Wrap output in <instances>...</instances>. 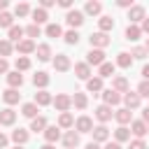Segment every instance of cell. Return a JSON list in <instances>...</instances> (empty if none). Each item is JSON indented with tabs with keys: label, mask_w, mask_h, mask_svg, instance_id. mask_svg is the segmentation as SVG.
I'll return each instance as SVG.
<instances>
[{
	"label": "cell",
	"mask_w": 149,
	"mask_h": 149,
	"mask_svg": "<svg viewBox=\"0 0 149 149\" xmlns=\"http://www.w3.org/2000/svg\"><path fill=\"white\" fill-rule=\"evenodd\" d=\"M91 135H93V142H95V144H100V142H107V140H109V130H107V126H105V123L93 126Z\"/></svg>",
	"instance_id": "cell-10"
},
{
	"label": "cell",
	"mask_w": 149,
	"mask_h": 149,
	"mask_svg": "<svg viewBox=\"0 0 149 149\" xmlns=\"http://www.w3.org/2000/svg\"><path fill=\"white\" fill-rule=\"evenodd\" d=\"M2 100H5V105H16V102L21 100V93H19L16 88H7V91L2 93Z\"/></svg>",
	"instance_id": "cell-26"
},
{
	"label": "cell",
	"mask_w": 149,
	"mask_h": 149,
	"mask_svg": "<svg viewBox=\"0 0 149 149\" xmlns=\"http://www.w3.org/2000/svg\"><path fill=\"white\" fill-rule=\"evenodd\" d=\"M44 128H47V119L44 116H35V119H30V130H35V133H44Z\"/></svg>",
	"instance_id": "cell-36"
},
{
	"label": "cell",
	"mask_w": 149,
	"mask_h": 149,
	"mask_svg": "<svg viewBox=\"0 0 149 149\" xmlns=\"http://www.w3.org/2000/svg\"><path fill=\"white\" fill-rule=\"evenodd\" d=\"M86 91H91V93H100V91H102V79H100V77H91V79H86Z\"/></svg>",
	"instance_id": "cell-34"
},
{
	"label": "cell",
	"mask_w": 149,
	"mask_h": 149,
	"mask_svg": "<svg viewBox=\"0 0 149 149\" xmlns=\"http://www.w3.org/2000/svg\"><path fill=\"white\" fill-rule=\"evenodd\" d=\"M37 112H40V107H37L35 102H26V105L21 107V114H23V116H28V119H35V116H37Z\"/></svg>",
	"instance_id": "cell-37"
},
{
	"label": "cell",
	"mask_w": 149,
	"mask_h": 149,
	"mask_svg": "<svg viewBox=\"0 0 149 149\" xmlns=\"http://www.w3.org/2000/svg\"><path fill=\"white\" fill-rule=\"evenodd\" d=\"M72 128H74L79 135H81V133H91V130H93V119H91V116H86V114H81V116L74 121V126H72Z\"/></svg>",
	"instance_id": "cell-5"
},
{
	"label": "cell",
	"mask_w": 149,
	"mask_h": 149,
	"mask_svg": "<svg viewBox=\"0 0 149 149\" xmlns=\"http://www.w3.org/2000/svg\"><path fill=\"white\" fill-rule=\"evenodd\" d=\"M74 77L77 79H91V68L86 65V63H74Z\"/></svg>",
	"instance_id": "cell-22"
},
{
	"label": "cell",
	"mask_w": 149,
	"mask_h": 149,
	"mask_svg": "<svg viewBox=\"0 0 149 149\" xmlns=\"http://www.w3.org/2000/svg\"><path fill=\"white\" fill-rule=\"evenodd\" d=\"M7 84H9V88H16V91H19V88L23 86V74L16 72V70H14V72H7Z\"/></svg>",
	"instance_id": "cell-21"
},
{
	"label": "cell",
	"mask_w": 149,
	"mask_h": 149,
	"mask_svg": "<svg viewBox=\"0 0 149 149\" xmlns=\"http://www.w3.org/2000/svg\"><path fill=\"white\" fill-rule=\"evenodd\" d=\"M105 149H121V144H119V142H107Z\"/></svg>",
	"instance_id": "cell-57"
},
{
	"label": "cell",
	"mask_w": 149,
	"mask_h": 149,
	"mask_svg": "<svg viewBox=\"0 0 149 149\" xmlns=\"http://www.w3.org/2000/svg\"><path fill=\"white\" fill-rule=\"evenodd\" d=\"M63 135H61V128L58 126H47L44 128V140H47V144H54V142H58Z\"/></svg>",
	"instance_id": "cell-15"
},
{
	"label": "cell",
	"mask_w": 149,
	"mask_h": 149,
	"mask_svg": "<svg viewBox=\"0 0 149 149\" xmlns=\"http://www.w3.org/2000/svg\"><path fill=\"white\" fill-rule=\"evenodd\" d=\"M7 144H9V137H7L5 133H0V149H5Z\"/></svg>",
	"instance_id": "cell-51"
},
{
	"label": "cell",
	"mask_w": 149,
	"mask_h": 149,
	"mask_svg": "<svg viewBox=\"0 0 149 149\" xmlns=\"http://www.w3.org/2000/svg\"><path fill=\"white\" fill-rule=\"evenodd\" d=\"M114 142H130V130L126 128V126H119L116 130H114Z\"/></svg>",
	"instance_id": "cell-29"
},
{
	"label": "cell",
	"mask_w": 149,
	"mask_h": 149,
	"mask_svg": "<svg viewBox=\"0 0 149 149\" xmlns=\"http://www.w3.org/2000/svg\"><path fill=\"white\" fill-rule=\"evenodd\" d=\"M114 119H116V123H119V126H128V123L133 121V112H130V109H126V107H121V109H116V112H114Z\"/></svg>",
	"instance_id": "cell-14"
},
{
	"label": "cell",
	"mask_w": 149,
	"mask_h": 149,
	"mask_svg": "<svg viewBox=\"0 0 149 149\" xmlns=\"http://www.w3.org/2000/svg\"><path fill=\"white\" fill-rule=\"evenodd\" d=\"M14 51V44L9 42V40H0V58H5V56H9Z\"/></svg>",
	"instance_id": "cell-42"
},
{
	"label": "cell",
	"mask_w": 149,
	"mask_h": 149,
	"mask_svg": "<svg viewBox=\"0 0 149 149\" xmlns=\"http://www.w3.org/2000/svg\"><path fill=\"white\" fill-rule=\"evenodd\" d=\"M28 14H30V5L28 2H19L14 7V16H28Z\"/></svg>",
	"instance_id": "cell-43"
},
{
	"label": "cell",
	"mask_w": 149,
	"mask_h": 149,
	"mask_svg": "<svg viewBox=\"0 0 149 149\" xmlns=\"http://www.w3.org/2000/svg\"><path fill=\"white\" fill-rule=\"evenodd\" d=\"M14 149H23V147H14Z\"/></svg>",
	"instance_id": "cell-62"
},
{
	"label": "cell",
	"mask_w": 149,
	"mask_h": 149,
	"mask_svg": "<svg viewBox=\"0 0 149 149\" xmlns=\"http://www.w3.org/2000/svg\"><path fill=\"white\" fill-rule=\"evenodd\" d=\"M140 30L149 35V19H147V16H144V21H142V26H140Z\"/></svg>",
	"instance_id": "cell-53"
},
{
	"label": "cell",
	"mask_w": 149,
	"mask_h": 149,
	"mask_svg": "<svg viewBox=\"0 0 149 149\" xmlns=\"http://www.w3.org/2000/svg\"><path fill=\"white\" fill-rule=\"evenodd\" d=\"M14 26V16L9 14V12H0V28H12Z\"/></svg>",
	"instance_id": "cell-41"
},
{
	"label": "cell",
	"mask_w": 149,
	"mask_h": 149,
	"mask_svg": "<svg viewBox=\"0 0 149 149\" xmlns=\"http://www.w3.org/2000/svg\"><path fill=\"white\" fill-rule=\"evenodd\" d=\"M23 35H26V33H23V28H21V26H12V28H9V33H7V40H9V42H21V40H23Z\"/></svg>",
	"instance_id": "cell-32"
},
{
	"label": "cell",
	"mask_w": 149,
	"mask_h": 149,
	"mask_svg": "<svg viewBox=\"0 0 149 149\" xmlns=\"http://www.w3.org/2000/svg\"><path fill=\"white\" fill-rule=\"evenodd\" d=\"M121 100H123L126 109H137V107H140V95H137V93H133V91L123 93V95H121Z\"/></svg>",
	"instance_id": "cell-13"
},
{
	"label": "cell",
	"mask_w": 149,
	"mask_h": 149,
	"mask_svg": "<svg viewBox=\"0 0 149 149\" xmlns=\"http://www.w3.org/2000/svg\"><path fill=\"white\" fill-rule=\"evenodd\" d=\"M98 28H100V33L114 30V19H112V16H100V19H98Z\"/></svg>",
	"instance_id": "cell-31"
},
{
	"label": "cell",
	"mask_w": 149,
	"mask_h": 149,
	"mask_svg": "<svg viewBox=\"0 0 149 149\" xmlns=\"http://www.w3.org/2000/svg\"><path fill=\"white\" fill-rule=\"evenodd\" d=\"M93 116H95L100 123H107V121L114 116V112H112V107H107V105H98L95 112H93Z\"/></svg>",
	"instance_id": "cell-11"
},
{
	"label": "cell",
	"mask_w": 149,
	"mask_h": 149,
	"mask_svg": "<svg viewBox=\"0 0 149 149\" xmlns=\"http://www.w3.org/2000/svg\"><path fill=\"white\" fill-rule=\"evenodd\" d=\"M14 49H16V51H19L21 56H28V54H33V51L37 49V44H35L33 40H28V37H26V40L16 42V47H14Z\"/></svg>",
	"instance_id": "cell-12"
},
{
	"label": "cell",
	"mask_w": 149,
	"mask_h": 149,
	"mask_svg": "<svg viewBox=\"0 0 149 149\" xmlns=\"http://www.w3.org/2000/svg\"><path fill=\"white\" fill-rule=\"evenodd\" d=\"M130 135H135V140H142L147 133H149V126L142 121V119H137V121H130Z\"/></svg>",
	"instance_id": "cell-6"
},
{
	"label": "cell",
	"mask_w": 149,
	"mask_h": 149,
	"mask_svg": "<svg viewBox=\"0 0 149 149\" xmlns=\"http://www.w3.org/2000/svg\"><path fill=\"white\" fill-rule=\"evenodd\" d=\"M58 112H68L70 107H72V95H68V93H58L56 98H54V102H51Z\"/></svg>",
	"instance_id": "cell-4"
},
{
	"label": "cell",
	"mask_w": 149,
	"mask_h": 149,
	"mask_svg": "<svg viewBox=\"0 0 149 149\" xmlns=\"http://www.w3.org/2000/svg\"><path fill=\"white\" fill-rule=\"evenodd\" d=\"M142 121L149 126V107H144V109H142Z\"/></svg>",
	"instance_id": "cell-55"
},
{
	"label": "cell",
	"mask_w": 149,
	"mask_h": 149,
	"mask_svg": "<svg viewBox=\"0 0 149 149\" xmlns=\"http://www.w3.org/2000/svg\"><path fill=\"white\" fill-rule=\"evenodd\" d=\"M61 140H63V147H65V149H74V147L79 144V133H77V130H68Z\"/></svg>",
	"instance_id": "cell-16"
},
{
	"label": "cell",
	"mask_w": 149,
	"mask_h": 149,
	"mask_svg": "<svg viewBox=\"0 0 149 149\" xmlns=\"http://www.w3.org/2000/svg\"><path fill=\"white\" fill-rule=\"evenodd\" d=\"M44 33H47V37H63V28L58 23H49L44 28Z\"/></svg>",
	"instance_id": "cell-39"
},
{
	"label": "cell",
	"mask_w": 149,
	"mask_h": 149,
	"mask_svg": "<svg viewBox=\"0 0 149 149\" xmlns=\"http://www.w3.org/2000/svg\"><path fill=\"white\" fill-rule=\"evenodd\" d=\"M14 121H16V112H14L12 107L0 109V126H12Z\"/></svg>",
	"instance_id": "cell-19"
},
{
	"label": "cell",
	"mask_w": 149,
	"mask_h": 149,
	"mask_svg": "<svg viewBox=\"0 0 149 149\" xmlns=\"http://www.w3.org/2000/svg\"><path fill=\"white\" fill-rule=\"evenodd\" d=\"M140 98H149V81H140V86H137V91H135Z\"/></svg>",
	"instance_id": "cell-46"
},
{
	"label": "cell",
	"mask_w": 149,
	"mask_h": 149,
	"mask_svg": "<svg viewBox=\"0 0 149 149\" xmlns=\"http://www.w3.org/2000/svg\"><path fill=\"white\" fill-rule=\"evenodd\" d=\"M54 5H56V0H42V2H40L42 9H49V7H54Z\"/></svg>",
	"instance_id": "cell-50"
},
{
	"label": "cell",
	"mask_w": 149,
	"mask_h": 149,
	"mask_svg": "<svg viewBox=\"0 0 149 149\" xmlns=\"http://www.w3.org/2000/svg\"><path fill=\"white\" fill-rule=\"evenodd\" d=\"M9 72V63H7V58H0V74H7Z\"/></svg>",
	"instance_id": "cell-49"
},
{
	"label": "cell",
	"mask_w": 149,
	"mask_h": 149,
	"mask_svg": "<svg viewBox=\"0 0 149 149\" xmlns=\"http://www.w3.org/2000/svg\"><path fill=\"white\" fill-rule=\"evenodd\" d=\"M84 63H86L88 68H91V65H98V68H100V65L105 63V51H102V49H91V51L86 54V61H84Z\"/></svg>",
	"instance_id": "cell-3"
},
{
	"label": "cell",
	"mask_w": 149,
	"mask_h": 149,
	"mask_svg": "<svg viewBox=\"0 0 149 149\" xmlns=\"http://www.w3.org/2000/svg\"><path fill=\"white\" fill-rule=\"evenodd\" d=\"M100 95H102V100H105L102 105H107V107H116V105L121 102V93H116V91H112V88H105Z\"/></svg>",
	"instance_id": "cell-9"
},
{
	"label": "cell",
	"mask_w": 149,
	"mask_h": 149,
	"mask_svg": "<svg viewBox=\"0 0 149 149\" xmlns=\"http://www.w3.org/2000/svg\"><path fill=\"white\" fill-rule=\"evenodd\" d=\"M70 68H72L70 56H68V54H56V58H54V70H58V72H68Z\"/></svg>",
	"instance_id": "cell-8"
},
{
	"label": "cell",
	"mask_w": 149,
	"mask_h": 149,
	"mask_svg": "<svg viewBox=\"0 0 149 149\" xmlns=\"http://www.w3.org/2000/svg\"><path fill=\"white\" fill-rule=\"evenodd\" d=\"M119 7H123V9H130V7H133V2H130V0H119Z\"/></svg>",
	"instance_id": "cell-54"
},
{
	"label": "cell",
	"mask_w": 149,
	"mask_h": 149,
	"mask_svg": "<svg viewBox=\"0 0 149 149\" xmlns=\"http://www.w3.org/2000/svg\"><path fill=\"white\" fill-rule=\"evenodd\" d=\"M65 21H68L70 30H74V28H79V26L84 23V12H79V9H70V12L65 14Z\"/></svg>",
	"instance_id": "cell-2"
},
{
	"label": "cell",
	"mask_w": 149,
	"mask_h": 149,
	"mask_svg": "<svg viewBox=\"0 0 149 149\" xmlns=\"http://www.w3.org/2000/svg\"><path fill=\"white\" fill-rule=\"evenodd\" d=\"M128 149H147V144H144V140H130Z\"/></svg>",
	"instance_id": "cell-48"
},
{
	"label": "cell",
	"mask_w": 149,
	"mask_h": 149,
	"mask_svg": "<svg viewBox=\"0 0 149 149\" xmlns=\"http://www.w3.org/2000/svg\"><path fill=\"white\" fill-rule=\"evenodd\" d=\"M63 40H65L68 44H77V42H79V33H77V30H68V33H63Z\"/></svg>",
	"instance_id": "cell-44"
},
{
	"label": "cell",
	"mask_w": 149,
	"mask_h": 149,
	"mask_svg": "<svg viewBox=\"0 0 149 149\" xmlns=\"http://www.w3.org/2000/svg\"><path fill=\"white\" fill-rule=\"evenodd\" d=\"M35 54H37V58H40L42 63H47V61L51 58V47H49V44H37Z\"/></svg>",
	"instance_id": "cell-33"
},
{
	"label": "cell",
	"mask_w": 149,
	"mask_h": 149,
	"mask_svg": "<svg viewBox=\"0 0 149 149\" xmlns=\"http://www.w3.org/2000/svg\"><path fill=\"white\" fill-rule=\"evenodd\" d=\"M30 16H33V23H35V26H40V23H47V21H49V14H47V9H42V7H35V9H30Z\"/></svg>",
	"instance_id": "cell-20"
},
{
	"label": "cell",
	"mask_w": 149,
	"mask_h": 149,
	"mask_svg": "<svg viewBox=\"0 0 149 149\" xmlns=\"http://www.w3.org/2000/svg\"><path fill=\"white\" fill-rule=\"evenodd\" d=\"M33 102H35L37 107H44V105H51V102H54V98H51V93H49V91H37Z\"/></svg>",
	"instance_id": "cell-24"
},
{
	"label": "cell",
	"mask_w": 149,
	"mask_h": 149,
	"mask_svg": "<svg viewBox=\"0 0 149 149\" xmlns=\"http://www.w3.org/2000/svg\"><path fill=\"white\" fill-rule=\"evenodd\" d=\"M74 126V116L70 114V112H61V116H58V128H72Z\"/></svg>",
	"instance_id": "cell-35"
},
{
	"label": "cell",
	"mask_w": 149,
	"mask_h": 149,
	"mask_svg": "<svg viewBox=\"0 0 149 149\" xmlns=\"http://www.w3.org/2000/svg\"><path fill=\"white\" fill-rule=\"evenodd\" d=\"M23 33L28 35V40H33V37H40V26H35V23H30L28 28H23Z\"/></svg>",
	"instance_id": "cell-45"
},
{
	"label": "cell",
	"mask_w": 149,
	"mask_h": 149,
	"mask_svg": "<svg viewBox=\"0 0 149 149\" xmlns=\"http://www.w3.org/2000/svg\"><path fill=\"white\" fill-rule=\"evenodd\" d=\"M116 68H123V70H128L130 65H133V56L128 54V51H121L119 56H116V63H114Z\"/></svg>",
	"instance_id": "cell-25"
},
{
	"label": "cell",
	"mask_w": 149,
	"mask_h": 149,
	"mask_svg": "<svg viewBox=\"0 0 149 149\" xmlns=\"http://www.w3.org/2000/svg\"><path fill=\"white\" fill-rule=\"evenodd\" d=\"M72 105H74L77 109H86V105H88L86 93H74V95H72Z\"/></svg>",
	"instance_id": "cell-38"
},
{
	"label": "cell",
	"mask_w": 149,
	"mask_h": 149,
	"mask_svg": "<svg viewBox=\"0 0 149 149\" xmlns=\"http://www.w3.org/2000/svg\"><path fill=\"white\" fill-rule=\"evenodd\" d=\"M142 37V30H140V26H133V23H128V28H126V40L128 42H137Z\"/></svg>",
	"instance_id": "cell-27"
},
{
	"label": "cell",
	"mask_w": 149,
	"mask_h": 149,
	"mask_svg": "<svg viewBox=\"0 0 149 149\" xmlns=\"http://www.w3.org/2000/svg\"><path fill=\"white\" fill-rule=\"evenodd\" d=\"M142 77H144V81H149V63L142 68Z\"/></svg>",
	"instance_id": "cell-56"
},
{
	"label": "cell",
	"mask_w": 149,
	"mask_h": 149,
	"mask_svg": "<svg viewBox=\"0 0 149 149\" xmlns=\"http://www.w3.org/2000/svg\"><path fill=\"white\" fill-rule=\"evenodd\" d=\"M7 5H9L7 0H0V12H5V9H7Z\"/></svg>",
	"instance_id": "cell-58"
},
{
	"label": "cell",
	"mask_w": 149,
	"mask_h": 149,
	"mask_svg": "<svg viewBox=\"0 0 149 149\" xmlns=\"http://www.w3.org/2000/svg\"><path fill=\"white\" fill-rule=\"evenodd\" d=\"M14 65H16V72H26V70H30V58L28 56H19L14 61Z\"/></svg>",
	"instance_id": "cell-40"
},
{
	"label": "cell",
	"mask_w": 149,
	"mask_h": 149,
	"mask_svg": "<svg viewBox=\"0 0 149 149\" xmlns=\"http://www.w3.org/2000/svg\"><path fill=\"white\" fill-rule=\"evenodd\" d=\"M12 142H14L16 147H23V144L28 142V130H26V128H14V130H12Z\"/></svg>",
	"instance_id": "cell-18"
},
{
	"label": "cell",
	"mask_w": 149,
	"mask_h": 149,
	"mask_svg": "<svg viewBox=\"0 0 149 149\" xmlns=\"http://www.w3.org/2000/svg\"><path fill=\"white\" fill-rule=\"evenodd\" d=\"M112 91H116V93H128L130 88H128V79L126 77H114L112 79Z\"/></svg>",
	"instance_id": "cell-23"
},
{
	"label": "cell",
	"mask_w": 149,
	"mask_h": 149,
	"mask_svg": "<svg viewBox=\"0 0 149 149\" xmlns=\"http://www.w3.org/2000/svg\"><path fill=\"white\" fill-rule=\"evenodd\" d=\"M144 49H147V51H149V37H147V44H144Z\"/></svg>",
	"instance_id": "cell-61"
},
{
	"label": "cell",
	"mask_w": 149,
	"mask_h": 149,
	"mask_svg": "<svg viewBox=\"0 0 149 149\" xmlns=\"http://www.w3.org/2000/svg\"><path fill=\"white\" fill-rule=\"evenodd\" d=\"M40 149H56V147H54V144H42Z\"/></svg>",
	"instance_id": "cell-60"
},
{
	"label": "cell",
	"mask_w": 149,
	"mask_h": 149,
	"mask_svg": "<svg viewBox=\"0 0 149 149\" xmlns=\"http://www.w3.org/2000/svg\"><path fill=\"white\" fill-rule=\"evenodd\" d=\"M100 12H102V5L98 0H88L86 7H84V14H91V16H98Z\"/></svg>",
	"instance_id": "cell-30"
},
{
	"label": "cell",
	"mask_w": 149,
	"mask_h": 149,
	"mask_svg": "<svg viewBox=\"0 0 149 149\" xmlns=\"http://www.w3.org/2000/svg\"><path fill=\"white\" fill-rule=\"evenodd\" d=\"M114 70H116V65L105 61V63L98 68V77H100V79H105V77H114Z\"/></svg>",
	"instance_id": "cell-28"
},
{
	"label": "cell",
	"mask_w": 149,
	"mask_h": 149,
	"mask_svg": "<svg viewBox=\"0 0 149 149\" xmlns=\"http://www.w3.org/2000/svg\"><path fill=\"white\" fill-rule=\"evenodd\" d=\"M128 21H130L133 26L142 23V21H144V7H142V5H133V7L128 9Z\"/></svg>",
	"instance_id": "cell-7"
},
{
	"label": "cell",
	"mask_w": 149,
	"mask_h": 149,
	"mask_svg": "<svg viewBox=\"0 0 149 149\" xmlns=\"http://www.w3.org/2000/svg\"><path fill=\"white\" fill-rule=\"evenodd\" d=\"M58 5H61L63 9H68V12H70V7H72V0H58Z\"/></svg>",
	"instance_id": "cell-52"
},
{
	"label": "cell",
	"mask_w": 149,
	"mask_h": 149,
	"mask_svg": "<svg viewBox=\"0 0 149 149\" xmlns=\"http://www.w3.org/2000/svg\"><path fill=\"white\" fill-rule=\"evenodd\" d=\"M86 149H100V144H95V142H88V144H86Z\"/></svg>",
	"instance_id": "cell-59"
},
{
	"label": "cell",
	"mask_w": 149,
	"mask_h": 149,
	"mask_svg": "<svg viewBox=\"0 0 149 149\" xmlns=\"http://www.w3.org/2000/svg\"><path fill=\"white\" fill-rule=\"evenodd\" d=\"M33 84H35L40 91H44V88L49 86V74H47L44 70H37V72L33 74Z\"/></svg>",
	"instance_id": "cell-17"
},
{
	"label": "cell",
	"mask_w": 149,
	"mask_h": 149,
	"mask_svg": "<svg viewBox=\"0 0 149 149\" xmlns=\"http://www.w3.org/2000/svg\"><path fill=\"white\" fill-rule=\"evenodd\" d=\"M147 54H149V51H147L144 47H135V49L130 51V56H133V58H140V61H142V58H147Z\"/></svg>",
	"instance_id": "cell-47"
},
{
	"label": "cell",
	"mask_w": 149,
	"mask_h": 149,
	"mask_svg": "<svg viewBox=\"0 0 149 149\" xmlns=\"http://www.w3.org/2000/svg\"><path fill=\"white\" fill-rule=\"evenodd\" d=\"M88 42H91V49H105L109 42H112V37L107 35V33H91L88 35Z\"/></svg>",
	"instance_id": "cell-1"
}]
</instances>
